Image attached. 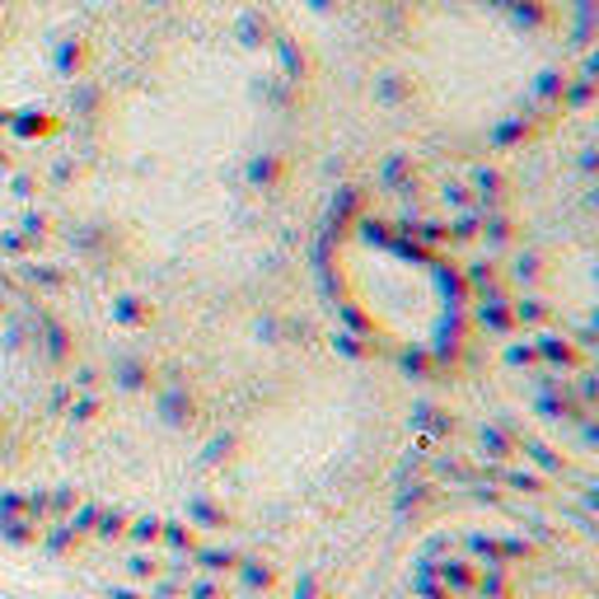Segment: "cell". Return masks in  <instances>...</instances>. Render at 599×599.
Returning a JSON list of instances; mask_svg holds the SVG:
<instances>
[{
  "label": "cell",
  "mask_w": 599,
  "mask_h": 599,
  "mask_svg": "<svg viewBox=\"0 0 599 599\" xmlns=\"http://www.w3.org/2000/svg\"><path fill=\"white\" fill-rule=\"evenodd\" d=\"M394 445V398L370 370L338 357L291 361L225 436V497L258 530H324L380 487Z\"/></svg>",
  "instance_id": "obj_1"
},
{
  "label": "cell",
  "mask_w": 599,
  "mask_h": 599,
  "mask_svg": "<svg viewBox=\"0 0 599 599\" xmlns=\"http://www.w3.org/2000/svg\"><path fill=\"white\" fill-rule=\"evenodd\" d=\"M57 398V357L38 309L0 286V478L43 440Z\"/></svg>",
  "instance_id": "obj_2"
},
{
  "label": "cell",
  "mask_w": 599,
  "mask_h": 599,
  "mask_svg": "<svg viewBox=\"0 0 599 599\" xmlns=\"http://www.w3.org/2000/svg\"><path fill=\"white\" fill-rule=\"evenodd\" d=\"M0 599H52V595H0Z\"/></svg>",
  "instance_id": "obj_3"
},
{
  "label": "cell",
  "mask_w": 599,
  "mask_h": 599,
  "mask_svg": "<svg viewBox=\"0 0 599 599\" xmlns=\"http://www.w3.org/2000/svg\"><path fill=\"white\" fill-rule=\"evenodd\" d=\"M5 10H10V0H0V29H5Z\"/></svg>",
  "instance_id": "obj_4"
}]
</instances>
